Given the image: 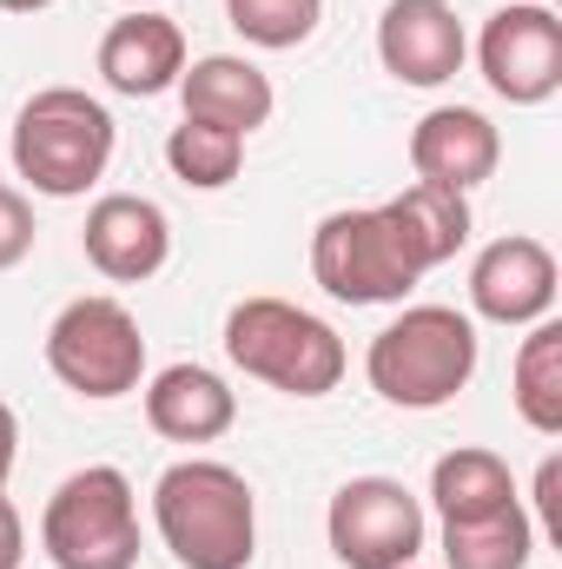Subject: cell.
Masks as SVG:
<instances>
[{
  "mask_svg": "<svg viewBox=\"0 0 562 569\" xmlns=\"http://www.w3.org/2000/svg\"><path fill=\"white\" fill-rule=\"evenodd\" d=\"M152 523L179 569H245L259 550V497L212 457H185L152 483Z\"/></svg>",
  "mask_w": 562,
  "mask_h": 569,
  "instance_id": "1",
  "label": "cell"
},
{
  "mask_svg": "<svg viewBox=\"0 0 562 569\" xmlns=\"http://www.w3.org/2000/svg\"><path fill=\"white\" fill-rule=\"evenodd\" d=\"M364 378L398 411L450 405L476 378V325H470V311H456V305H411V311H398L371 338Z\"/></svg>",
  "mask_w": 562,
  "mask_h": 569,
  "instance_id": "2",
  "label": "cell"
},
{
  "mask_svg": "<svg viewBox=\"0 0 562 569\" xmlns=\"http://www.w3.org/2000/svg\"><path fill=\"white\" fill-rule=\"evenodd\" d=\"M225 358L284 398H324L344 378V338L291 298H239L225 311Z\"/></svg>",
  "mask_w": 562,
  "mask_h": 569,
  "instance_id": "3",
  "label": "cell"
},
{
  "mask_svg": "<svg viewBox=\"0 0 562 569\" xmlns=\"http://www.w3.org/2000/svg\"><path fill=\"white\" fill-rule=\"evenodd\" d=\"M113 113L87 87H40L13 120V172L47 199H80L113 166Z\"/></svg>",
  "mask_w": 562,
  "mask_h": 569,
  "instance_id": "4",
  "label": "cell"
},
{
  "mask_svg": "<svg viewBox=\"0 0 562 569\" xmlns=\"http://www.w3.org/2000/svg\"><path fill=\"white\" fill-rule=\"evenodd\" d=\"M40 550L53 569H133L140 563V503L127 470L87 463L40 510Z\"/></svg>",
  "mask_w": 562,
  "mask_h": 569,
  "instance_id": "5",
  "label": "cell"
},
{
  "mask_svg": "<svg viewBox=\"0 0 562 569\" xmlns=\"http://www.w3.org/2000/svg\"><path fill=\"white\" fill-rule=\"evenodd\" d=\"M47 371L73 398H93V405H113V398L140 391V378H145L140 318L120 298H107V291L60 305V318L47 325Z\"/></svg>",
  "mask_w": 562,
  "mask_h": 569,
  "instance_id": "6",
  "label": "cell"
},
{
  "mask_svg": "<svg viewBox=\"0 0 562 569\" xmlns=\"http://www.w3.org/2000/svg\"><path fill=\"white\" fill-rule=\"evenodd\" d=\"M311 279L324 284L338 305H398L423 272L404 252V239H398L384 206H351V212H324L318 219V232H311Z\"/></svg>",
  "mask_w": 562,
  "mask_h": 569,
  "instance_id": "7",
  "label": "cell"
},
{
  "mask_svg": "<svg viewBox=\"0 0 562 569\" xmlns=\"http://www.w3.org/2000/svg\"><path fill=\"white\" fill-rule=\"evenodd\" d=\"M324 537L344 569H404L423 557V503L398 477H351L324 510Z\"/></svg>",
  "mask_w": 562,
  "mask_h": 569,
  "instance_id": "8",
  "label": "cell"
},
{
  "mask_svg": "<svg viewBox=\"0 0 562 569\" xmlns=\"http://www.w3.org/2000/svg\"><path fill=\"white\" fill-rule=\"evenodd\" d=\"M476 67L496 100L510 107H543L562 87V20L543 0L496 7L476 33Z\"/></svg>",
  "mask_w": 562,
  "mask_h": 569,
  "instance_id": "9",
  "label": "cell"
},
{
  "mask_svg": "<svg viewBox=\"0 0 562 569\" xmlns=\"http://www.w3.org/2000/svg\"><path fill=\"white\" fill-rule=\"evenodd\" d=\"M470 311L490 325H536L556 311V252L530 232L490 239L470 266Z\"/></svg>",
  "mask_w": 562,
  "mask_h": 569,
  "instance_id": "10",
  "label": "cell"
},
{
  "mask_svg": "<svg viewBox=\"0 0 562 569\" xmlns=\"http://www.w3.org/2000/svg\"><path fill=\"white\" fill-rule=\"evenodd\" d=\"M463 20L450 0H391L378 20V60L404 87H443L463 73Z\"/></svg>",
  "mask_w": 562,
  "mask_h": 569,
  "instance_id": "11",
  "label": "cell"
},
{
  "mask_svg": "<svg viewBox=\"0 0 562 569\" xmlns=\"http://www.w3.org/2000/svg\"><path fill=\"white\" fill-rule=\"evenodd\" d=\"M80 246H87V259H93L100 279L145 284L152 272H165V259H172V226L140 192H107V199H93Z\"/></svg>",
  "mask_w": 562,
  "mask_h": 569,
  "instance_id": "12",
  "label": "cell"
},
{
  "mask_svg": "<svg viewBox=\"0 0 562 569\" xmlns=\"http://www.w3.org/2000/svg\"><path fill=\"white\" fill-rule=\"evenodd\" d=\"M179 73H185V33L159 7H127L107 27V40H100V80L113 93L152 100V93L179 87Z\"/></svg>",
  "mask_w": 562,
  "mask_h": 569,
  "instance_id": "13",
  "label": "cell"
},
{
  "mask_svg": "<svg viewBox=\"0 0 562 569\" xmlns=\"http://www.w3.org/2000/svg\"><path fill=\"white\" fill-rule=\"evenodd\" d=\"M496 159H503V140L476 107H430L411 127V172L423 186L470 192L496 172Z\"/></svg>",
  "mask_w": 562,
  "mask_h": 569,
  "instance_id": "14",
  "label": "cell"
},
{
  "mask_svg": "<svg viewBox=\"0 0 562 569\" xmlns=\"http://www.w3.org/2000/svg\"><path fill=\"white\" fill-rule=\"evenodd\" d=\"M232 418H239V398L205 365H165L145 385V425L165 443H212L232 430Z\"/></svg>",
  "mask_w": 562,
  "mask_h": 569,
  "instance_id": "15",
  "label": "cell"
},
{
  "mask_svg": "<svg viewBox=\"0 0 562 569\" xmlns=\"http://www.w3.org/2000/svg\"><path fill=\"white\" fill-rule=\"evenodd\" d=\"M179 100H185V120H212V127H232V133H259L279 107L272 80L245 60V53H205L179 73Z\"/></svg>",
  "mask_w": 562,
  "mask_h": 569,
  "instance_id": "16",
  "label": "cell"
},
{
  "mask_svg": "<svg viewBox=\"0 0 562 569\" xmlns=\"http://www.w3.org/2000/svg\"><path fill=\"white\" fill-rule=\"evenodd\" d=\"M384 212H391L404 252L418 259V272L450 266V259L463 252V239H470V199L450 192V186H423L418 179V186H404L398 199H384Z\"/></svg>",
  "mask_w": 562,
  "mask_h": 569,
  "instance_id": "17",
  "label": "cell"
},
{
  "mask_svg": "<svg viewBox=\"0 0 562 569\" xmlns=\"http://www.w3.org/2000/svg\"><path fill=\"white\" fill-rule=\"evenodd\" d=\"M430 503L443 523H470V517H490V510H510L523 503L516 483H510V463L496 450H476V443H456L430 463Z\"/></svg>",
  "mask_w": 562,
  "mask_h": 569,
  "instance_id": "18",
  "label": "cell"
},
{
  "mask_svg": "<svg viewBox=\"0 0 562 569\" xmlns=\"http://www.w3.org/2000/svg\"><path fill=\"white\" fill-rule=\"evenodd\" d=\"M510 398L523 411V425L536 437H562V325L556 318H536L523 351H516V371H510Z\"/></svg>",
  "mask_w": 562,
  "mask_h": 569,
  "instance_id": "19",
  "label": "cell"
},
{
  "mask_svg": "<svg viewBox=\"0 0 562 569\" xmlns=\"http://www.w3.org/2000/svg\"><path fill=\"white\" fill-rule=\"evenodd\" d=\"M530 550H536V523L523 503L470 523H443V569H523Z\"/></svg>",
  "mask_w": 562,
  "mask_h": 569,
  "instance_id": "20",
  "label": "cell"
},
{
  "mask_svg": "<svg viewBox=\"0 0 562 569\" xmlns=\"http://www.w3.org/2000/svg\"><path fill=\"white\" fill-rule=\"evenodd\" d=\"M165 166H172L179 186H192V192H219V186H232L239 166H245V133L212 127V120H179L172 140H165Z\"/></svg>",
  "mask_w": 562,
  "mask_h": 569,
  "instance_id": "21",
  "label": "cell"
},
{
  "mask_svg": "<svg viewBox=\"0 0 562 569\" xmlns=\"http://www.w3.org/2000/svg\"><path fill=\"white\" fill-rule=\"evenodd\" d=\"M225 20L239 40L284 53V47H304L324 20V0H225Z\"/></svg>",
  "mask_w": 562,
  "mask_h": 569,
  "instance_id": "22",
  "label": "cell"
},
{
  "mask_svg": "<svg viewBox=\"0 0 562 569\" xmlns=\"http://www.w3.org/2000/svg\"><path fill=\"white\" fill-rule=\"evenodd\" d=\"M27 252H33V206H27V192L0 186V272H13Z\"/></svg>",
  "mask_w": 562,
  "mask_h": 569,
  "instance_id": "23",
  "label": "cell"
},
{
  "mask_svg": "<svg viewBox=\"0 0 562 569\" xmlns=\"http://www.w3.org/2000/svg\"><path fill=\"white\" fill-rule=\"evenodd\" d=\"M20 557H27V530H20V510L0 490V569H20Z\"/></svg>",
  "mask_w": 562,
  "mask_h": 569,
  "instance_id": "24",
  "label": "cell"
},
{
  "mask_svg": "<svg viewBox=\"0 0 562 569\" xmlns=\"http://www.w3.org/2000/svg\"><path fill=\"white\" fill-rule=\"evenodd\" d=\"M556 490H562V457H543V470H536V503H543V530H550V537H562Z\"/></svg>",
  "mask_w": 562,
  "mask_h": 569,
  "instance_id": "25",
  "label": "cell"
},
{
  "mask_svg": "<svg viewBox=\"0 0 562 569\" xmlns=\"http://www.w3.org/2000/svg\"><path fill=\"white\" fill-rule=\"evenodd\" d=\"M13 457H20V418L0 405V490H7V477H13Z\"/></svg>",
  "mask_w": 562,
  "mask_h": 569,
  "instance_id": "26",
  "label": "cell"
},
{
  "mask_svg": "<svg viewBox=\"0 0 562 569\" xmlns=\"http://www.w3.org/2000/svg\"><path fill=\"white\" fill-rule=\"evenodd\" d=\"M40 7H53V0H0V13H40Z\"/></svg>",
  "mask_w": 562,
  "mask_h": 569,
  "instance_id": "27",
  "label": "cell"
},
{
  "mask_svg": "<svg viewBox=\"0 0 562 569\" xmlns=\"http://www.w3.org/2000/svg\"><path fill=\"white\" fill-rule=\"evenodd\" d=\"M127 7H159V0H127Z\"/></svg>",
  "mask_w": 562,
  "mask_h": 569,
  "instance_id": "28",
  "label": "cell"
},
{
  "mask_svg": "<svg viewBox=\"0 0 562 569\" xmlns=\"http://www.w3.org/2000/svg\"><path fill=\"white\" fill-rule=\"evenodd\" d=\"M404 569H418V563H404Z\"/></svg>",
  "mask_w": 562,
  "mask_h": 569,
  "instance_id": "29",
  "label": "cell"
}]
</instances>
